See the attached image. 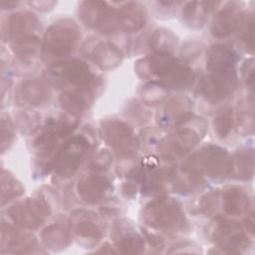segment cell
I'll use <instances>...</instances> for the list:
<instances>
[{
    "mask_svg": "<svg viewBox=\"0 0 255 255\" xmlns=\"http://www.w3.org/2000/svg\"><path fill=\"white\" fill-rule=\"evenodd\" d=\"M88 148V142L83 136L69 140L59 151L55 160V169L62 176L73 174L81 163Z\"/></svg>",
    "mask_w": 255,
    "mask_h": 255,
    "instance_id": "obj_1",
    "label": "cell"
},
{
    "mask_svg": "<svg viewBox=\"0 0 255 255\" xmlns=\"http://www.w3.org/2000/svg\"><path fill=\"white\" fill-rule=\"evenodd\" d=\"M78 38L77 31L68 25H55L45 37L44 50L56 57H61L73 50Z\"/></svg>",
    "mask_w": 255,
    "mask_h": 255,
    "instance_id": "obj_2",
    "label": "cell"
},
{
    "mask_svg": "<svg viewBox=\"0 0 255 255\" xmlns=\"http://www.w3.org/2000/svg\"><path fill=\"white\" fill-rule=\"evenodd\" d=\"M143 217L145 221L157 228L174 226L180 219L179 206L170 200H157L146 206Z\"/></svg>",
    "mask_w": 255,
    "mask_h": 255,
    "instance_id": "obj_3",
    "label": "cell"
},
{
    "mask_svg": "<svg viewBox=\"0 0 255 255\" xmlns=\"http://www.w3.org/2000/svg\"><path fill=\"white\" fill-rule=\"evenodd\" d=\"M51 80L56 86H60L62 84H70L76 85L79 87H84L90 84L94 77L90 72L89 68L80 61H73L64 65V67L57 66L49 71Z\"/></svg>",
    "mask_w": 255,
    "mask_h": 255,
    "instance_id": "obj_4",
    "label": "cell"
},
{
    "mask_svg": "<svg viewBox=\"0 0 255 255\" xmlns=\"http://www.w3.org/2000/svg\"><path fill=\"white\" fill-rule=\"evenodd\" d=\"M234 53L224 45L213 46L207 58V68L212 73H229L233 72L235 64Z\"/></svg>",
    "mask_w": 255,
    "mask_h": 255,
    "instance_id": "obj_5",
    "label": "cell"
},
{
    "mask_svg": "<svg viewBox=\"0 0 255 255\" xmlns=\"http://www.w3.org/2000/svg\"><path fill=\"white\" fill-rule=\"evenodd\" d=\"M38 202H27L24 205L15 206L10 212L12 219L22 226L33 228L41 224L43 220L44 209Z\"/></svg>",
    "mask_w": 255,
    "mask_h": 255,
    "instance_id": "obj_6",
    "label": "cell"
},
{
    "mask_svg": "<svg viewBox=\"0 0 255 255\" xmlns=\"http://www.w3.org/2000/svg\"><path fill=\"white\" fill-rule=\"evenodd\" d=\"M196 134L191 130H184L174 134L173 137L169 138L167 142L164 144L163 153L168 157H177L179 155L184 154L190 148H192L197 141Z\"/></svg>",
    "mask_w": 255,
    "mask_h": 255,
    "instance_id": "obj_7",
    "label": "cell"
},
{
    "mask_svg": "<svg viewBox=\"0 0 255 255\" xmlns=\"http://www.w3.org/2000/svg\"><path fill=\"white\" fill-rule=\"evenodd\" d=\"M108 186L109 182L106 178L89 176L79 182V192L87 201L97 202L104 196Z\"/></svg>",
    "mask_w": 255,
    "mask_h": 255,
    "instance_id": "obj_8",
    "label": "cell"
},
{
    "mask_svg": "<svg viewBox=\"0 0 255 255\" xmlns=\"http://www.w3.org/2000/svg\"><path fill=\"white\" fill-rule=\"evenodd\" d=\"M104 129L108 142L114 147L124 149L130 145L132 134L128 127L125 126L124 124L119 122H112L109 123L108 126H105Z\"/></svg>",
    "mask_w": 255,
    "mask_h": 255,
    "instance_id": "obj_9",
    "label": "cell"
},
{
    "mask_svg": "<svg viewBox=\"0 0 255 255\" xmlns=\"http://www.w3.org/2000/svg\"><path fill=\"white\" fill-rule=\"evenodd\" d=\"M21 97L31 105H39L47 100L49 91L42 83L36 81L26 82L21 88Z\"/></svg>",
    "mask_w": 255,
    "mask_h": 255,
    "instance_id": "obj_10",
    "label": "cell"
},
{
    "mask_svg": "<svg viewBox=\"0 0 255 255\" xmlns=\"http://www.w3.org/2000/svg\"><path fill=\"white\" fill-rule=\"evenodd\" d=\"M238 15L232 9H225L218 16L213 24V34L216 36H225L234 30L238 23Z\"/></svg>",
    "mask_w": 255,
    "mask_h": 255,
    "instance_id": "obj_11",
    "label": "cell"
},
{
    "mask_svg": "<svg viewBox=\"0 0 255 255\" xmlns=\"http://www.w3.org/2000/svg\"><path fill=\"white\" fill-rule=\"evenodd\" d=\"M247 204V197L239 189H230L224 193V209L230 215L240 214Z\"/></svg>",
    "mask_w": 255,
    "mask_h": 255,
    "instance_id": "obj_12",
    "label": "cell"
},
{
    "mask_svg": "<svg viewBox=\"0 0 255 255\" xmlns=\"http://www.w3.org/2000/svg\"><path fill=\"white\" fill-rule=\"evenodd\" d=\"M119 22L125 30H137L144 22L143 12L136 7L126 8L122 15H119Z\"/></svg>",
    "mask_w": 255,
    "mask_h": 255,
    "instance_id": "obj_13",
    "label": "cell"
},
{
    "mask_svg": "<svg viewBox=\"0 0 255 255\" xmlns=\"http://www.w3.org/2000/svg\"><path fill=\"white\" fill-rule=\"evenodd\" d=\"M95 61L103 67H111L117 63L120 53L111 45L100 44L95 49Z\"/></svg>",
    "mask_w": 255,
    "mask_h": 255,
    "instance_id": "obj_14",
    "label": "cell"
},
{
    "mask_svg": "<svg viewBox=\"0 0 255 255\" xmlns=\"http://www.w3.org/2000/svg\"><path fill=\"white\" fill-rule=\"evenodd\" d=\"M84 96L85 95L79 92L66 93L61 98L62 105L71 113H81L87 107L88 104Z\"/></svg>",
    "mask_w": 255,
    "mask_h": 255,
    "instance_id": "obj_15",
    "label": "cell"
},
{
    "mask_svg": "<svg viewBox=\"0 0 255 255\" xmlns=\"http://www.w3.org/2000/svg\"><path fill=\"white\" fill-rule=\"evenodd\" d=\"M31 15H24V14H17L13 15V17L10 18L9 24L7 25V34L9 36L21 33L25 30H27L30 26L35 25L33 21V17H30Z\"/></svg>",
    "mask_w": 255,
    "mask_h": 255,
    "instance_id": "obj_16",
    "label": "cell"
},
{
    "mask_svg": "<svg viewBox=\"0 0 255 255\" xmlns=\"http://www.w3.org/2000/svg\"><path fill=\"white\" fill-rule=\"evenodd\" d=\"M232 126V111L225 108L220 111L214 120V129L220 137H225Z\"/></svg>",
    "mask_w": 255,
    "mask_h": 255,
    "instance_id": "obj_17",
    "label": "cell"
},
{
    "mask_svg": "<svg viewBox=\"0 0 255 255\" xmlns=\"http://www.w3.org/2000/svg\"><path fill=\"white\" fill-rule=\"evenodd\" d=\"M47 231V236H44V241L47 245L52 246L51 248H57L61 245H65L68 239L67 232L60 226H52Z\"/></svg>",
    "mask_w": 255,
    "mask_h": 255,
    "instance_id": "obj_18",
    "label": "cell"
}]
</instances>
